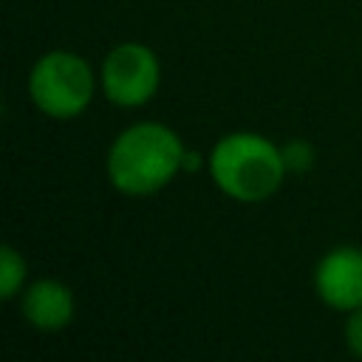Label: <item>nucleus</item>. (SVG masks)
Instances as JSON below:
<instances>
[{
    "label": "nucleus",
    "mask_w": 362,
    "mask_h": 362,
    "mask_svg": "<svg viewBox=\"0 0 362 362\" xmlns=\"http://www.w3.org/2000/svg\"><path fill=\"white\" fill-rule=\"evenodd\" d=\"M184 153L178 133L161 122H136L124 127L107 150V181L130 198H144L164 189L184 173Z\"/></svg>",
    "instance_id": "nucleus-1"
},
{
    "label": "nucleus",
    "mask_w": 362,
    "mask_h": 362,
    "mask_svg": "<svg viewBox=\"0 0 362 362\" xmlns=\"http://www.w3.org/2000/svg\"><path fill=\"white\" fill-rule=\"evenodd\" d=\"M206 167L215 187L238 204H260L272 198L288 173L283 150L272 139L249 130L221 136L206 158Z\"/></svg>",
    "instance_id": "nucleus-2"
},
{
    "label": "nucleus",
    "mask_w": 362,
    "mask_h": 362,
    "mask_svg": "<svg viewBox=\"0 0 362 362\" xmlns=\"http://www.w3.org/2000/svg\"><path fill=\"white\" fill-rule=\"evenodd\" d=\"M96 93V76L85 57L54 48L42 54L28 74V96L48 119H76L88 110Z\"/></svg>",
    "instance_id": "nucleus-3"
},
{
    "label": "nucleus",
    "mask_w": 362,
    "mask_h": 362,
    "mask_svg": "<svg viewBox=\"0 0 362 362\" xmlns=\"http://www.w3.org/2000/svg\"><path fill=\"white\" fill-rule=\"evenodd\" d=\"M99 82L107 102L119 107H141L161 85L158 57L144 42H119L105 54Z\"/></svg>",
    "instance_id": "nucleus-4"
},
{
    "label": "nucleus",
    "mask_w": 362,
    "mask_h": 362,
    "mask_svg": "<svg viewBox=\"0 0 362 362\" xmlns=\"http://www.w3.org/2000/svg\"><path fill=\"white\" fill-rule=\"evenodd\" d=\"M314 291L334 311L362 308V249L334 246L314 266Z\"/></svg>",
    "instance_id": "nucleus-5"
},
{
    "label": "nucleus",
    "mask_w": 362,
    "mask_h": 362,
    "mask_svg": "<svg viewBox=\"0 0 362 362\" xmlns=\"http://www.w3.org/2000/svg\"><path fill=\"white\" fill-rule=\"evenodd\" d=\"M74 294L65 283L54 280V277H40L34 280L23 297H20V314L23 320L42 331V334H54L62 331L65 325H71L74 320Z\"/></svg>",
    "instance_id": "nucleus-6"
},
{
    "label": "nucleus",
    "mask_w": 362,
    "mask_h": 362,
    "mask_svg": "<svg viewBox=\"0 0 362 362\" xmlns=\"http://www.w3.org/2000/svg\"><path fill=\"white\" fill-rule=\"evenodd\" d=\"M25 274H28V266H25L23 255L11 243H3L0 246V297L14 300L25 283Z\"/></svg>",
    "instance_id": "nucleus-7"
},
{
    "label": "nucleus",
    "mask_w": 362,
    "mask_h": 362,
    "mask_svg": "<svg viewBox=\"0 0 362 362\" xmlns=\"http://www.w3.org/2000/svg\"><path fill=\"white\" fill-rule=\"evenodd\" d=\"M283 150V161H286V170L288 173H305L311 164H314V150L308 141H288L280 147Z\"/></svg>",
    "instance_id": "nucleus-8"
},
{
    "label": "nucleus",
    "mask_w": 362,
    "mask_h": 362,
    "mask_svg": "<svg viewBox=\"0 0 362 362\" xmlns=\"http://www.w3.org/2000/svg\"><path fill=\"white\" fill-rule=\"evenodd\" d=\"M345 345H348V351L356 359H362V308L348 311V320H345Z\"/></svg>",
    "instance_id": "nucleus-9"
},
{
    "label": "nucleus",
    "mask_w": 362,
    "mask_h": 362,
    "mask_svg": "<svg viewBox=\"0 0 362 362\" xmlns=\"http://www.w3.org/2000/svg\"><path fill=\"white\" fill-rule=\"evenodd\" d=\"M204 164V158L195 153V150H187L184 153V173H192V170H198Z\"/></svg>",
    "instance_id": "nucleus-10"
}]
</instances>
